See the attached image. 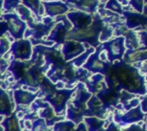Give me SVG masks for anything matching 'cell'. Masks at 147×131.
<instances>
[{"instance_id":"15","label":"cell","mask_w":147,"mask_h":131,"mask_svg":"<svg viewBox=\"0 0 147 131\" xmlns=\"http://www.w3.org/2000/svg\"><path fill=\"white\" fill-rule=\"evenodd\" d=\"M14 97L16 104L28 105L35 100L36 94L25 90H16L14 91Z\"/></svg>"},{"instance_id":"23","label":"cell","mask_w":147,"mask_h":131,"mask_svg":"<svg viewBox=\"0 0 147 131\" xmlns=\"http://www.w3.org/2000/svg\"><path fill=\"white\" fill-rule=\"evenodd\" d=\"M142 107H143V110L145 112L147 111V98H145L142 101Z\"/></svg>"},{"instance_id":"7","label":"cell","mask_w":147,"mask_h":131,"mask_svg":"<svg viewBox=\"0 0 147 131\" xmlns=\"http://www.w3.org/2000/svg\"><path fill=\"white\" fill-rule=\"evenodd\" d=\"M102 44H101L98 47L96 48V51L89 57L86 63L83 65V68L87 70L89 72L91 73H101L105 76L106 72L108 71L109 68L112 64L109 60L104 61L101 58L100 55L102 51H103Z\"/></svg>"},{"instance_id":"6","label":"cell","mask_w":147,"mask_h":131,"mask_svg":"<svg viewBox=\"0 0 147 131\" xmlns=\"http://www.w3.org/2000/svg\"><path fill=\"white\" fill-rule=\"evenodd\" d=\"M102 44L104 51L107 52L108 60L111 63L124 58V55L127 51L126 38L124 36H116Z\"/></svg>"},{"instance_id":"4","label":"cell","mask_w":147,"mask_h":131,"mask_svg":"<svg viewBox=\"0 0 147 131\" xmlns=\"http://www.w3.org/2000/svg\"><path fill=\"white\" fill-rule=\"evenodd\" d=\"M26 23L28 24V28L25 32L24 38L28 39L32 37L33 39H42L43 37L49 35L57 22L55 18L47 15L42 18V22L35 21L34 17H32L28 19Z\"/></svg>"},{"instance_id":"16","label":"cell","mask_w":147,"mask_h":131,"mask_svg":"<svg viewBox=\"0 0 147 131\" xmlns=\"http://www.w3.org/2000/svg\"><path fill=\"white\" fill-rule=\"evenodd\" d=\"M95 51H96V48H95V47L90 46V47H88V48L86 49V51H85L84 53H82V54H81L80 56H78V57L72 59V60L71 61V63L76 68H80L81 66H83V65L86 63V61L88 60L89 57H90Z\"/></svg>"},{"instance_id":"10","label":"cell","mask_w":147,"mask_h":131,"mask_svg":"<svg viewBox=\"0 0 147 131\" xmlns=\"http://www.w3.org/2000/svg\"><path fill=\"white\" fill-rule=\"evenodd\" d=\"M122 16L125 19V23L127 28L135 31L147 30V15L145 13L124 10Z\"/></svg>"},{"instance_id":"2","label":"cell","mask_w":147,"mask_h":131,"mask_svg":"<svg viewBox=\"0 0 147 131\" xmlns=\"http://www.w3.org/2000/svg\"><path fill=\"white\" fill-rule=\"evenodd\" d=\"M109 25V24L104 21L100 13L97 11L95 13L94 21L90 26L83 30L71 29L67 35V40H76L96 48L102 44L100 41V36Z\"/></svg>"},{"instance_id":"19","label":"cell","mask_w":147,"mask_h":131,"mask_svg":"<svg viewBox=\"0 0 147 131\" xmlns=\"http://www.w3.org/2000/svg\"><path fill=\"white\" fill-rule=\"evenodd\" d=\"M10 46L11 44L9 42V40L8 39V38L3 36H1V39H0V55L1 57H3L4 56V54H6L9 50H10Z\"/></svg>"},{"instance_id":"20","label":"cell","mask_w":147,"mask_h":131,"mask_svg":"<svg viewBox=\"0 0 147 131\" xmlns=\"http://www.w3.org/2000/svg\"><path fill=\"white\" fill-rule=\"evenodd\" d=\"M145 0H129L128 5L132 6L133 9L139 12V13H143L144 12V8H145Z\"/></svg>"},{"instance_id":"3","label":"cell","mask_w":147,"mask_h":131,"mask_svg":"<svg viewBox=\"0 0 147 131\" xmlns=\"http://www.w3.org/2000/svg\"><path fill=\"white\" fill-rule=\"evenodd\" d=\"M28 24L16 13H5L1 16L0 30L1 36L8 33L14 39H21L24 38Z\"/></svg>"},{"instance_id":"5","label":"cell","mask_w":147,"mask_h":131,"mask_svg":"<svg viewBox=\"0 0 147 131\" xmlns=\"http://www.w3.org/2000/svg\"><path fill=\"white\" fill-rule=\"evenodd\" d=\"M56 25L51 31L48 36H47V41H53L54 43L62 45L67 40V35L69 31L72 28V23L68 19L67 15H61L55 17Z\"/></svg>"},{"instance_id":"17","label":"cell","mask_w":147,"mask_h":131,"mask_svg":"<svg viewBox=\"0 0 147 131\" xmlns=\"http://www.w3.org/2000/svg\"><path fill=\"white\" fill-rule=\"evenodd\" d=\"M21 3L22 0H2V12L12 13Z\"/></svg>"},{"instance_id":"13","label":"cell","mask_w":147,"mask_h":131,"mask_svg":"<svg viewBox=\"0 0 147 131\" xmlns=\"http://www.w3.org/2000/svg\"><path fill=\"white\" fill-rule=\"evenodd\" d=\"M65 3L78 10L90 14L97 12V8L100 4L99 0H65Z\"/></svg>"},{"instance_id":"8","label":"cell","mask_w":147,"mask_h":131,"mask_svg":"<svg viewBox=\"0 0 147 131\" xmlns=\"http://www.w3.org/2000/svg\"><path fill=\"white\" fill-rule=\"evenodd\" d=\"M140 38V46L135 50H127L124 55V60L128 63L147 61V30L137 31Z\"/></svg>"},{"instance_id":"11","label":"cell","mask_w":147,"mask_h":131,"mask_svg":"<svg viewBox=\"0 0 147 131\" xmlns=\"http://www.w3.org/2000/svg\"><path fill=\"white\" fill-rule=\"evenodd\" d=\"M86 44L76 40H66L61 47L62 54L65 61L69 62L78 57L86 51Z\"/></svg>"},{"instance_id":"18","label":"cell","mask_w":147,"mask_h":131,"mask_svg":"<svg viewBox=\"0 0 147 131\" xmlns=\"http://www.w3.org/2000/svg\"><path fill=\"white\" fill-rule=\"evenodd\" d=\"M101 1V0H99ZM105 9H109L113 12H115L121 15H123V7L122 4L118 0H109L105 4Z\"/></svg>"},{"instance_id":"1","label":"cell","mask_w":147,"mask_h":131,"mask_svg":"<svg viewBox=\"0 0 147 131\" xmlns=\"http://www.w3.org/2000/svg\"><path fill=\"white\" fill-rule=\"evenodd\" d=\"M106 82L109 88L118 90L124 89L130 94H146L145 78L139 70L124 59L115 61L110 65L105 74Z\"/></svg>"},{"instance_id":"21","label":"cell","mask_w":147,"mask_h":131,"mask_svg":"<svg viewBox=\"0 0 147 131\" xmlns=\"http://www.w3.org/2000/svg\"><path fill=\"white\" fill-rule=\"evenodd\" d=\"M113 32H114V27H111L110 25H109L107 27V28L102 33L101 36H100V41L102 43L105 42V41H108L110 39V38L112 37L113 35Z\"/></svg>"},{"instance_id":"24","label":"cell","mask_w":147,"mask_h":131,"mask_svg":"<svg viewBox=\"0 0 147 131\" xmlns=\"http://www.w3.org/2000/svg\"><path fill=\"white\" fill-rule=\"evenodd\" d=\"M118 1L122 4V6H127L129 3V0H118Z\"/></svg>"},{"instance_id":"22","label":"cell","mask_w":147,"mask_h":131,"mask_svg":"<svg viewBox=\"0 0 147 131\" xmlns=\"http://www.w3.org/2000/svg\"><path fill=\"white\" fill-rule=\"evenodd\" d=\"M8 67V63H7V60H4V57H1V70H2V73L4 72L5 69H7Z\"/></svg>"},{"instance_id":"25","label":"cell","mask_w":147,"mask_h":131,"mask_svg":"<svg viewBox=\"0 0 147 131\" xmlns=\"http://www.w3.org/2000/svg\"><path fill=\"white\" fill-rule=\"evenodd\" d=\"M144 72L146 74V80H147V63H146L145 67H144Z\"/></svg>"},{"instance_id":"12","label":"cell","mask_w":147,"mask_h":131,"mask_svg":"<svg viewBox=\"0 0 147 131\" xmlns=\"http://www.w3.org/2000/svg\"><path fill=\"white\" fill-rule=\"evenodd\" d=\"M41 3L45 8V14L53 18H55L58 15H65L70 10V6L61 0L42 1Z\"/></svg>"},{"instance_id":"26","label":"cell","mask_w":147,"mask_h":131,"mask_svg":"<svg viewBox=\"0 0 147 131\" xmlns=\"http://www.w3.org/2000/svg\"><path fill=\"white\" fill-rule=\"evenodd\" d=\"M145 3H146V4H147V0H145Z\"/></svg>"},{"instance_id":"14","label":"cell","mask_w":147,"mask_h":131,"mask_svg":"<svg viewBox=\"0 0 147 131\" xmlns=\"http://www.w3.org/2000/svg\"><path fill=\"white\" fill-rule=\"evenodd\" d=\"M40 1L41 0H22V3L35 15L36 21H41L43 18L41 15L45 14V8Z\"/></svg>"},{"instance_id":"9","label":"cell","mask_w":147,"mask_h":131,"mask_svg":"<svg viewBox=\"0 0 147 131\" xmlns=\"http://www.w3.org/2000/svg\"><path fill=\"white\" fill-rule=\"evenodd\" d=\"M32 42L28 39H21L15 40L11 43L9 53L12 56V59L16 60H30L33 56L34 48L32 47Z\"/></svg>"}]
</instances>
